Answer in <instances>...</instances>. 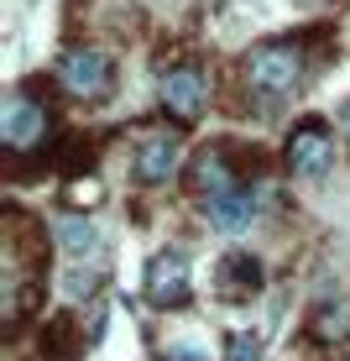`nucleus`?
<instances>
[{"label": "nucleus", "instance_id": "16", "mask_svg": "<svg viewBox=\"0 0 350 361\" xmlns=\"http://www.w3.org/2000/svg\"><path fill=\"white\" fill-rule=\"evenodd\" d=\"M94 199H99V183H79V178L68 183V204H94Z\"/></svg>", "mask_w": 350, "mask_h": 361}, {"label": "nucleus", "instance_id": "8", "mask_svg": "<svg viewBox=\"0 0 350 361\" xmlns=\"http://www.w3.org/2000/svg\"><path fill=\"white\" fill-rule=\"evenodd\" d=\"M261 283H267V267H261V257H251V252H230V257L220 262L215 288H220L225 304H246V298L261 293Z\"/></svg>", "mask_w": 350, "mask_h": 361}, {"label": "nucleus", "instance_id": "10", "mask_svg": "<svg viewBox=\"0 0 350 361\" xmlns=\"http://www.w3.org/2000/svg\"><path fill=\"white\" fill-rule=\"evenodd\" d=\"M37 345H42L47 361H79L84 356V325L73 309H63V314H53L42 330H37Z\"/></svg>", "mask_w": 350, "mask_h": 361}, {"label": "nucleus", "instance_id": "14", "mask_svg": "<svg viewBox=\"0 0 350 361\" xmlns=\"http://www.w3.org/2000/svg\"><path fill=\"white\" fill-rule=\"evenodd\" d=\"M162 361H215V356H209V345H199V341H168L162 345Z\"/></svg>", "mask_w": 350, "mask_h": 361}, {"label": "nucleus", "instance_id": "13", "mask_svg": "<svg viewBox=\"0 0 350 361\" xmlns=\"http://www.w3.org/2000/svg\"><path fill=\"white\" fill-rule=\"evenodd\" d=\"M314 335L319 341H345L350 335V304H324L319 319H314Z\"/></svg>", "mask_w": 350, "mask_h": 361}, {"label": "nucleus", "instance_id": "17", "mask_svg": "<svg viewBox=\"0 0 350 361\" xmlns=\"http://www.w3.org/2000/svg\"><path fill=\"white\" fill-rule=\"evenodd\" d=\"M340 136L350 142V105H340Z\"/></svg>", "mask_w": 350, "mask_h": 361}, {"label": "nucleus", "instance_id": "1", "mask_svg": "<svg viewBox=\"0 0 350 361\" xmlns=\"http://www.w3.org/2000/svg\"><path fill=\"white\" fill-rule=\"evenodd\" d=\"M246 79H251L256 94L267 99H282L298 90V79H304V42H261L251 58H246Z\"/></svg>", "mask_w": 350, "mask_h": 361}, {"label": "nucleus", "instance_id": "3", "mask_svg": "<svg viewBox=\"0 0 350 361\" xmlns=\"http://www.w3.org/2000/svg\"><path fill=\"white\" fill-rule=\"evenodd\" d=\"M58 84L73 99H105L110 84H115V63H110L105 47H68L58 58Z\"/></svg>", "mask_w": 350, "mask_h": 361}, {"label": "nucleus", "instance_id": "2", "mask_svg": "<svg viewBox=\"0 0 350 361\" xmlns=\"http://www.w3.org/2000/svg\"><path fill=\"white\" fill-rule=\"evenodd\" d=\"M47 131H53V121H47V110L32 94H6V105H0V142H6L11 157L42 152V142H53Z\"/></svg>", "mask_w": 350, "mask_h": 361}, {"label": "nucleus", "instance_id": "11", "mask_svg": "<svg viewBox=\"0 0 350 361\" xmlns=\"http://www.w3.org/2000/svg\"><path fill=\"white\" fill-rule=\"evenodd\" d=\"M251 220H256V194L251 189H235L225 199H209V226H215L220 235H241Z\"/></svg>", "mask_w": 350, "mask_h": 361}, {"label": "nucleus", "instance_id": "6", "mask_svg": "<svg viewBox=\"0 0 350 361\" xmlns=\"http://www.w3.org/2000/svg\"><path fill=\"white\" fill-rule=\"evenodd\" d=\"M209 105V84L199 68H168L162 73V110H173L178 121H199Z\"/></svg>", "mask_w": 350, "mask_h": 361}, {"label": "nucleus", "instance_id": "7", "mask_svg": "<svg viewBox=\"0 0 350 361\" xmlns=\"http://www.w3.org/2000/svg\"><path fill=\"white\" fill-rule=\"evenodd\" d=\"M183 163V136L173 131H152L136 142V178L142 183H168Z\"/></svg>", "mask_w": 350, "mask_h": 361}, {"label": "nucleus", "instance_id": "5", "mask_svg": "<svg viewBox=\"0 0 350 361\" xmlns=\"http://www.w3.org/2000/svg\"><path fill=\"white\" fill-rule=\"evenodd\" d=\"M194 298V278H189V262L178 252H157L146 262V304L152 309H183Z\"/></svg>", "mask_w": 350, "mask_h": 361}, {"label": "nucleus", "instance_id": "9", "mask_svg": "<svg viewBox=\"0 0 350 361\" xmlns=\"http://www.w3.org/2000/svg\"><path fill=\"white\" fill-rule=\"evenodd\" d=\"M189 183H194V189L204 194V199H225V194L246 189V183H241V173L230 168V152H225V147H215V152H204V157H194Z\"/></svg>", "mask_w": 350, "mask_h": 361}, {"label": "nucleus", "instance_id": "15", "mask_svg": "<svg viewBox=\"0 0 350 361\" xmlns=\"http://www.w3.org/2000/svg\"><path fill=\"white\" fill-rule=\"evenodd\" d=\"M225 361H261V341L256 335H230V356Z\"/></svg>", "mask_w": 350, "mask_h": 361}, {"label": "nucleus", "instance_id": "12", "mask_svg": "<svg viewBox=\"0 0 350 361\" xmlns=\"http://www.w3.org/2000/svg\"><path fill=\"white\" fill-rule=\"evenodd\" d=\"M58 241H63V252L68 257H89L94 246H99V231H94V220H84V215H68V220H58Z\"/></svg>", "mask_w": 350, "mask_h": 361}, {"label": "nucleus", "instance_id": "4", "mask_svg": "<svg viewBox=\"0 0 350 361\" xmlns=\"http://www.w3.org/2000/svg\"><path fill=\"white\" fill-rule=\"evenodd\" d=\"M287 168L298 178H324L335 168V131L324 121H298L287 136Z\"/></svg>", "mask_w": 350, "mask_h": 361}]
</instances>
